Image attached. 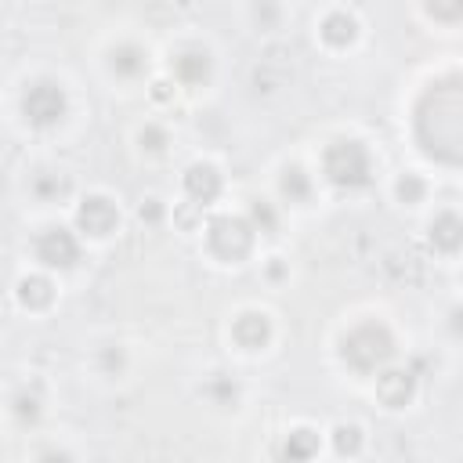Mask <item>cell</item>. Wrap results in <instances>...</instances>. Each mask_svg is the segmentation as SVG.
<instances>
[{
    "label": "cell",
    "instance_id": "ba28073f",
    "mask_svg": "<svg viewBox=\"0 0 463 463\" xmlns=\"http://www.w3.org/2000/svg\"><path fill=\"white\" fill-rule=\"evenodd\" d=\"M416 391V377L409 373V369H388V373H381L377 381V399L391 409H402Z\"/></svg>",
    "mask_w": 463,
    "mask_h": 463
},
{
    "label": "cell",
    "instance_id": "6da1fadb",
    "mask_svg": "<svg viewBox=\"0 0 463 463\" xmlns=\"http://www.w3.org/2000/svg\"><path fill=\"white\" fill-rule=\"evenodd\" d=\"M416 141L431 159L463 167V76H445L416 106Z\"/></svg>",
    "mask_w": 463,
    "mask_h": 463
},
{
    "label": "cell",
    "instance_id": "30bf717a",
    "mask_svg": "<svg viewBox=\"0 0 463 463\" xmlns=\"http://www.w3.org/2000/svg\"><path fill=\"white\" fill-rule=\"evenodd\" d=\"M431 243L445 253H456L463 246V218L459 214H438L431 221Z\"/></svg>",
    "mask_w": 463,
    "mask_h": 463
},
{
    "label": "cell",
    "instance_id": "8fae6325",
    "mask_svg": "<svg viewBox=\"0 0 463 463\" xmlns=\"http://www.w3.org/2000/svg\"><path fill=\"white\" fill-rule=\"evenodd\" d=\"M268 337H271V322H268L264 315L246 312V315L236 319V340H239L243 347H250V351H253V347H264Z\"/></svg>",
    "mask_w": 463,
    "mask_h": 463
},
{
    "label": "cell",
    "instance_id": "ac0fdd59",
    "mask_svg": "<svg viewBox=\"0 0 463 463\" xmlns=\"http://www.w3.org/2000/svg\"><path fill=\"white\" fill-rule=\"evenodd\" d=\"M333 445H337L340 456H355V452L362 449V431L351 427V424H340V427L333 431Z\"/></svg>",
    "mask_w": 463,
    "mask_h": 463
},
{
    "label": "cell",
    "instance_id": "7a4b0ae2",
    "mask_svg": "<svg viewBox=\"0 0 463 463\" xmlns=\"http://www.w3.org/2000/svg\"><path fill=\"white\" fill-rule=\"evenodd\" d=\"M391 355H395V340H391V333H388L384 326H377V322L358 326V330L347 333V340H344V358H347V365L362 369V373L384 365Z\"/></svg>",
    "mask_w": 463,
    "mask_h": 463
},
{
    "label": "cell",
    "instance_id": "277c9868",
    "mask_svg": "<svg viewBox=\"0 0 463 463\" xmlns=\"http://www.w3.org/2000/svg\"><path fill=\"white\" fill-rule=\"evenodd\" d=\"M69 102H65V90L55 83V80H37L30 90H26V99H22V113L30 124L37 127H51L65 116Z\"/></svg>",
    "mask_w": 463,
    "mask_h": 463
},
{
    "label": "cell",
    "instance_id": "5bb4252c",
    "mask_svg": "<svg viewBox=\"0 0 463 463\" xmlns=\"http://www.w3.org/2000/svg\"><path fill=\"white\" fill-rule=\"evenodd\" d=\"M51 297H55V290H51V283L44 279V275H30V279L19 283V301L26 308H47Z\"/></svg>",
    "mask_w": 463,
    "mask_h": 463
},
{
    "label": "cell",
    "instance_id": "d6986e66",
    "mask_svg": "<svg viewBox=\"0 0 463 463\" xmlns=\"http://www.w3.org/2000/svg\"><path fill=\"white\" fill-rule=\"evenodd\" d=\"M399 196H402V203H420V196H424V181L413 177V174H406V177L399 181Z\"/></svg>",
    "mask_w": 463,
    "mask_h": 463
},
{
    "label": "cell",
    "instance_id": "484cf974",
    "mask_svg": "<svg viewBox=\"0 0 463 463\" xmlns=\"http://www.w3.org/2000/svg\"><path fill=\"white\" fill-rule=\"evenodd\" d=\"M152 95H156L159 102H167V99H170V83H156V87H152Z\"/></svg>",
    "mask_w": 463,
    "mask_h": 463
},
{
    "label": "cell",
    "instance_id": "9c48e42d",
    "mask_svg": "<svg viewBox=\"0 0 463 463\" xmlns=\"http://www.w3.org/2000/svg\"><path fill=\"white\" fill-rule=\"evenodd\" d=\"M184 193H189L200 207L214 203V200H218V193H221V174H218L214 167H207V163L189 167V174H184Z\"/></svg>",
    "mask_w": 463,
    "mask_h": 463
},
{
    "label": "cell",
    "instance_id": "8992f818",
    "mask_svg": "<svg viewBox=\"0 0 463 463\" xmlns=\"http://www.w3.org/2000/svg\"><path fill=\"white\" fill-rule=\"evenodd\" d=\"M76 225H80L87 236H109V232L120 225V214H116V207H113L106 196H90V200L80 203Z\"/></svg>",
    "mask_w": 463,
    "mask_h": 463
},
{
    "label": "cell",
    "instance_id": "7402d4cb",
    "mask_svg": "<svg viewBox=\"0 0 463 463\" xmlns=\"http://www.w3.org/2000/svg\"><path fill=\"white\" fill-rule=\"evenodd\" d=\"M163 141H167V138H163L159 127H145V131H141V145H145V149L156 152V149H163Z\"/></svg>",
    "mask_w": 463,
    "mask_h": 463
},
{
    "label": "cell",
    "instance_id": "52a82bcc",
    "mask_svg": "<svg viewBox=\"0 0 463 463\" xmlns=\"http://www.w3.org/2000/svg\"><path fill=\"white\" fill-rule=\"evenodd\" d=\"M37 257L51 268H69L76 257H80V246L76 239L65 232V228H47L40 239H37Z\"/></svg>",
    "mask_w": 463,
    "mask_h": 463
},
{
    "label": "cell",
    "instance_id": "603a6c76",
    "mask_svg": "<svg viewBox=\"0 0 463 463\" xmlns=\"http://www.w3.org/2000/svg\"><path fill=\"white\" fill-rule=\"evenodd\" d=\"M37 193H65V181H37Z\"/></svg>",
    "mask_w": 463,
    "mask_h": 463
},
{
    "label": "cell",
    "instance_id": "e0dca14e",
    "mask_svg": "<svg viewBox=\"0 0 463 463\" xmlns=\"http://www.w3.org/2000/svg\"><path fill=\"white\" fill-rule=\"evenodd\" d=\"M308 193H312V184H308L304 170L290 167V170L283 174V196H290V203H304V200H308Z\"/></svg>",
    "mask_w": 463,
    "mask_h": 463
},
{
    "label": "cell",
    "instance_id": "ffe728a7",
    "mask_svg": "<svg viewBox=\"0 0 463 463\" xmlns=\"http://www.w3.org/2000/svg\"><path fill=\"white\" fill-rule=\"evenodd\" d=\"M427 15L431 19H442V22H452V19H463V0H456V4H427Z\"/></svg>",
    "mask_w": 463,
    "mask_h": 463
},
{
    "label": "cell",
    "instance_id": "7c38bea8",
    "mask_svg": "<svg viewBox=\"0 0 463 463\" xmlns=\"http://www.w3.org/2000/svg\"><path fill=\"white\" fill-rule=\"evenodd\" d=\"M174 73L181 83H203L210 76V55L207 51H181L174 58Z\"/></svg>",
    "mask_w": 463,
    "mask_h": 463
},
{
    "label": "cell",
    "instance_id": "3957f363",
    "mask_svg": "<svg viewBox=\"0 0 463 463\" xmlns=\"http://www.w3.org/2000/svg\"><path fill=\"white\" fill-rule=\"evenodd\" d=\"M326 177L340 189H358V184L369 181V156L358 141H333L322 156Z\"/></svg>",
    "mask_w": 463,
    "mask_h": 463
},
{
    "label": "cell",
    "instance_id": "9a60e30c",
    "mask_svg": "<svg viewBox=\"0 0 463 463\" xmlns=\"http://www.w3.org/2000/svg\"><path fill=\"white\" fill-rule=\"evenodd\" d=\"M322 37H326L333 47L351 44V40H355V19H351L347 12H333V15H326V22H322Z\"/></svg>",
    "mask_w": 463,
    "mask_h": 463
},
{
    "label": "cell",
    "instance_id": "5b68a950",
    "mask_svg": "<svg viewBox=\"0 0 463 463\" xmlns=\"http://www.w3.org/2000/svg\"><path fill=\"white\" fill-rule=\"evenodd\" d=\"M210 250L225 261H239L250 253V243H253V228L243 221V218H214L210 221Z\"/></svg>",
    "mask_w": 463,
    "mask_h": 463
},
{
    "label": "cell",
    "instance_id": "4316f807",
    "mask_svg": "<svg viewBox=\"0 0 463 463\" xmlns=\"http://www.w3.org/2000/svg\"><path fill=\"white\" fill-rule=\"evenodd\" d=\"M141 218H149V221H156V218H159V207H156V203H149V207H141Z\"/></svg>",
    "mask_w": 463,
    "mask_h": 463
},
{
    "label": "cell",
    "instance_id": "4fadbf2b",
    "mask_svg": "<svg viewBox=\"0 0 463 463\" xmlns=\"http://www.w3.org/2000/svg\"><path fill=\"white\" fill-rule=\"evenodd\" d=\"M315 452H319V434L308 431V427L294 431V434L287 438V445H283V459H287V463H304V459H312Z\"/></svg>",
    "mask_w": 463,
    "mask_h": 463
},
{
    "label": "cell",
    "instance_id": "44dd1931",
    "mask_svg": "<svg viewBox=\"0 0 463 463\" xmlns=\"http://www.w3.org/2000/svg\"><path fill=\"white\" fill-rule=\"evenodd\" d=\"M250 214H253V221H257L264 232H275V214H271V207H268V203H261V200H257Z\"/></svg>",
    "mask_w": 463,
    "mask_h": 463
},
{
    "label": "cell",
    "instance_id": "cb8c5ba5",
    "mask_svg": "<svg viewBox=\"0 0 463 463\" xmlns=\"http://www.w3.org/2000/svg\"><path fill=\"white\" fill-rule=\"evenodd\" d=\"M19 416H30V420H33V416H37V399H30V402L19 399Z\"/></svg>",
    "mask_w": 463,
    "mask_h": 463
},
{
    "label": "cell",
    "instance_id": "2e32d148",
    "mask_svg": "<svg viewBox=\"0 0 463 463\" xmlns=\"http://www.w3.org/2000/svg\"><path fill=\"white\" fill-rule=\"evenodd\" d=\"M145 62H149V58H145L141 47H131V44H127V47H116V51H113V69H116L120 76H138V73H145Z\"/></svg>",
    "mask_w": 463,
    "mask_h": 463
},
{
    "label": "cell",
    "instance_id": "d4e9b609",
    "mask_svg": "<svg viewBox=\"0 0 463 463\" xmlns=\"http://www.w3.org/2000/svg\"><path fill=\"white\" fill-rule=\"evenodd\" d=\"M40 463H69V456L65 452H44Z\"/></svg>",
    "mask_w": 463,
    "mask_h": 463
}]
</instances>
